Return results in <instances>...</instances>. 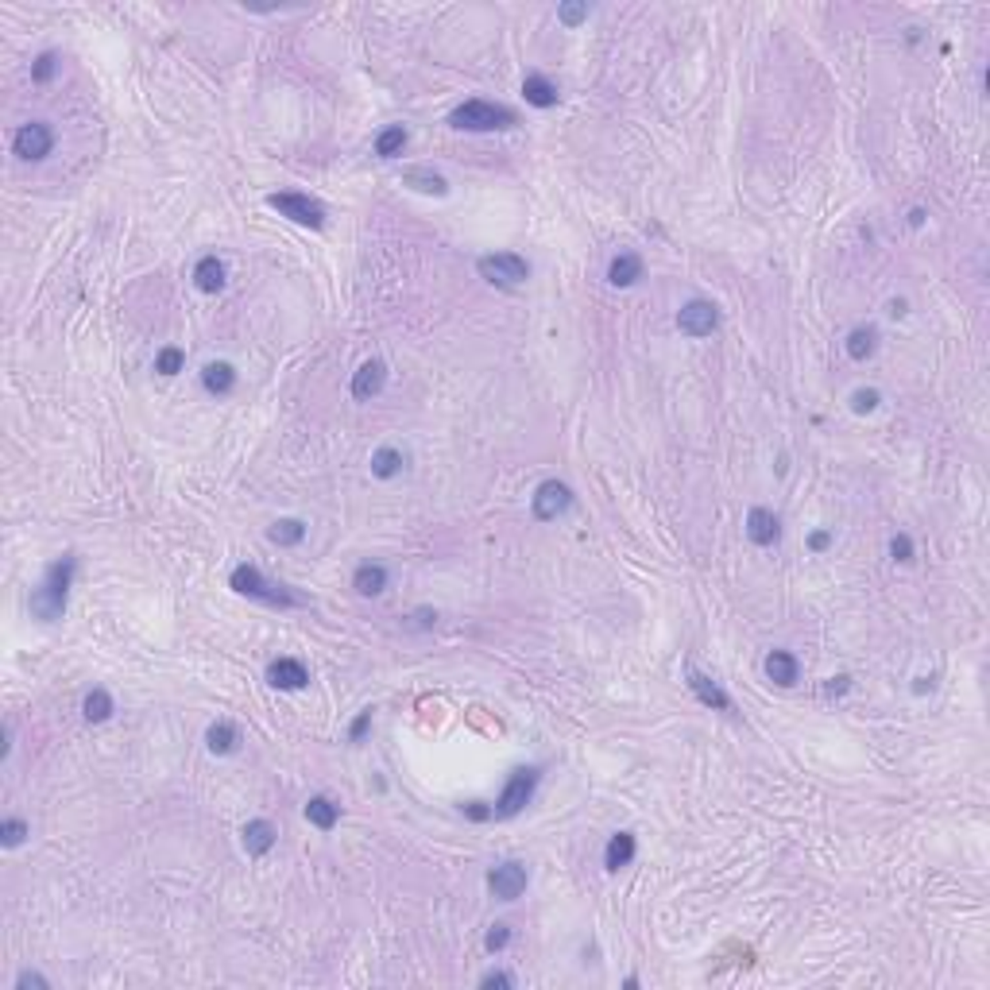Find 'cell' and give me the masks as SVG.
I'll list each match as a JSON object with an SVG mask.
<instances>
[{
    "mask_svg": "<svg viewBox=\"0 0 990 990\" xmlns=\"http://www.w3.org/2000/svg\"><path fill=\"white\" fill-rule=\"evenodd\" d=\"M74 573H78V558L74 554H62L58 561L47 565V573L39 580V589L31 592L27 608L36 615L39 623H58L67 615V599H70V589H74Z\"/></svg>",
    "mask_w": 990,
    "mask_h": 990,
    "instance_id": "1",
    "label": "cell"
},
{
    "mask_svg": "<svg viewBox=\"0 0 990 990\" xmlns=\"http://www.w3.org/2000/svg\"><path fill=\"white\" fill-rule=\"evenodd\" d=\"M229 589L236 592V596H248V599H255V604H267V608H306L310 604V599H306L302 592H295L290 589V584H283V580H267L264 573L255 569V565H236V569L229 573Z\"/></svg>",
    "mask_w": 990,
    "mask_h": 990,
    "instance_id": "2",
    "label": "cell"
},
{
    "mask_svg": "<svg viewBox=\"0 0 990 990\" xmlns=\"http://www.w3.org/2000/svg\"><path fill=\"white\" fill-rule=\"evenodd\" d=\"M515 124H518L515 109L484 101V97H473V101H464L449 112V128H457V132H503V128H515Z\"/></svg>",
    "mask_w": 990,
    "mask_h": 990,
    "instance_id": "3",
    "label": "cell"
},
{
    "mask_svg": "<svg viewBox=\"0 0 990 990\" xmlns=\"http://www.w3.org/2000/svg\"><path fill=\"white\" fill-rule=\"evenodd\" d=\"M538 782H542V770L538 766H515L507 774V782H503V793L495 797V820H511L518 817L523 808L534 801V793H538Z\"/></svg>",
    "mask_w": 990,
    "mask_h": 990,
    "instance_id": "4",
    "label": "cell"
},
{
    "mask_svg": "<svg viewBox=\"0 0 990 990\" xmlns=\"http://www.w3.org/2000/svg\"><path fill=\"white\" fill-rule=\"evenodd\" d=\"M267 205L275 209L279 217L302 224V229H321L326 224V205L310 193H298V190H283V193H271Z\"/></svg>",
    "mask_w": 990,
    "mask_h": 990,
    "instance_id": "5",
    "label": "cell"
},
{
    "mask_svg": "<svg viewBox=\"0 0 990 990\" xmlns=\"http://www.w3.org/2000/svg\"><path fill=\"white\" fill-rule=\"evenodd\" d=\"M480 279H488L492 287H523L530 279V264L518 252H488L476 259Z\"/></svg>",
    "mask_w": 990,
    "mask_h": 990,
    "instance_id": "6",
    "label": "cell"
},
{
    "mask_svg": "<svg viewBox=\"0 0 990 990\" xmlns=\"http://www.w3.org/2000/svg\"><path fill=\"white\" fill-rule=\"evenodd\" d=\"M12 151H16V159H24V163H43V159L55 151V128L47 120L20 124L12 136Z\"/></svg>",
    "mask_w": 990,
    "mask_h": 990,
    "instance_id": "7",
    "label": "cell"
},
{
    "mask_svg": "<svg viewBox=\"0 0 990 990\" xmlns=\"http://www.w3.org/2000/svg\"><path fill=\"white\" fill-rule=\"evenodd\" d=\"M677 329L693 337V340H704L720 329V306L708 302V298H689L685 306L677 310Z\"/></svg>",
    "mask_w": 990,
    "mask_h": 990,
    "instance_id": "8",
    "label": "cell"
},
{
    "mask_svg": "<svg viewBox=\"0 0 990 990\" xmlns=\"http://www.w3.org/2000/svg\"><path fill=\"white\" fill-rule=\"evenodd\" d=\"M573 507V488L561 480H542L530 495V511L538 523H558V518Z\"/></svg>",
    "mask_w": 990,
    "mask_h": 990,
    "instance_id": "9",
    "label": "cell"
},
{
    "mask_svg": "<svg viewBox=\"0 0 990 990\" xmlns=\"http://www.w3.org/2000/svg\"><path fill=\"white\" fill-rule=\"evenodd\" d=\"M530 882V870L526 863H518V859H507V863H495L488 870V890L499 898V901H515V898H523V890Z\"/></svg>",
    "mask_w": 990,
    "mask_h": 990,
    "instance_id": "10",
    "label": "cell"
},
{
    "mask_svg": "<svg viewBox=\"0 0 990 990\" xmlns=\"http://www.w3.org/2000/svg\"><path fill=\"white\" fill-rule=\"evenodd\" d=\"M685 677H689V689H693V696L696 701H701L704 708H712V712H732L735 704H732V696H727V689L720 685L716 677H708V673H701V670H685Z\"/></svg>",
    "mask_w": 990,
    "mask_h": 990,
    "instance_id": "11",
    "label": "cell"
},
{
    "mask_svg": "<svg viewBox=\"0 0 990 990\" xmlns=\"http://www.w3.org/2000/svg\"><path fill=\"white\" fill-rule=\"evenodd\" d=\"M267 685L283 689V693H298V689L310 685V670H306L298 658H275L267 665Z\"/></svg>",
    "mask_w": 990,
    "mask_h": 990,
    "instance_id": "12",
    "label": "cell"
},
{
    "mask_svg": "<svg viewBox=\"0 0 990 990\" xmlns=\"http://www.w3.org/2000/svg\"><path fill=\"white\" fill-rule=\"evenodd\" d=\"M746 538H751L758 549H770L782 538V518H777L770 507H751L746 511Z\"/></svg>",
    "mask_w": 990,
    "mask_h": 990,
    "instance_id": "13",
    "label": "cell"
},
{
    "mask_svg": "<svg viewBox=\"0 0 990 990\" xmlns=\"http://www.w3.org/2000/svg\"><path fill=\"white\" fill-rule=\"evenodd\" d=\"M383 383H387V364L383 360H364L352 376V399L356 402H371L383 391Z\"/></svg>",
    "mask_w": 990,
    "mask_h": 990,
    "instance_id": "14",
    "label": "cell"
},
{
    "mask_svg": "<svg viewBox=\"0 0 990 990\" xmlns=\"http://www.w3.org/2000/svg\"><path fill=\"white\" fill-rule=\"evenodd\" d=\"M762 670H766V677L774 681L777 689H793L801 681V662H797V654H789V651H770L766 662H762Z\"/></svg>",
    "mask_w": 990,
    "mask_h": 990,
    "instance_id": "15",
    "label": "cell"
},
{
    "mask_svg": "<svg viewBox=\"0 0 990 990\" xmlns=\"http://www.w3.org/2000/svg\"><path fill=\"white\" fill-rule=\"evenodd\" d=\"M240 843H245V851L252 855V859H264L275 843H279V828H275L271 820H248L245 824V832H240Z\"/></svg>",
    "mask_w": 990,
    "mask_h": 990,
    "instance_id": "16",
    "label": "cell"
},
{
    "mask_svg": "<svg viewBox=\"0 0 990 990\" xmlns=\"http://www.w3.org/2000/svg\"><path fill=\"white\" fill-rule=\"evenodd\" d=\"M402 186H411L418 193H430V198H445L449 193V178L433 167H407L402 171Z\"/></svg>",
    "mask_w": 990,
    "mask_h": 990,
    "instance_id": "17",
    "label": "cell"
},
{
    "mask_svg": "<svg viewBox=\"0 0 990 990\" xmlns=\"http://www.w3.org/2000/svg\"><path fill=\"white\" fill-rule=\"evenodd\" d=\"M224 259L221 255H202L198 264H193V287L202 290V295H217V290H224Z\"/></svg>",
    "mask_w": 990,
    "mask_h": 990,
    "instance_id": "18",
    "label": "cell"
},
{
    "mask_svg": "<svg viewBox=\"0 0 990 990\" xmlns=\"http://www.w3.org/2000/svg\"><path fill=\"white\" fill-rule=\"evenodd\" d=\"M202 387H205L209 395H217V399L233 395V391H236V368H233L229 360L205 364V368H202Z\"/></svg>",
    "mask_w": 990,
    "mask_h": 990,
    "instance_id": "19",
    "label": "cell"
},
{
    "mask_svg": "<svg viewBox=\"0 0 990 990\" xmlns=\"http://www.w3.org/2000/svg\"><path fill=\"white\" fill-rule=\"evenodd\" d=\"M387 580H391L387 565L364 561V565H356V573H352V589L360 596H380V592H387Z\"/></svg>",
    "mask_w": 990,
    "mask_h": 990,
    "instance_id": "20",
    "label": "cell"
},
{
    "mask_svg": "<svg viewBox=\"0 0 990 990\" xmlns=\"http://www.w3.org/2000/svg\"><path fill=\"white\" fill-rule=\"evenodd\" d=\"M639 279H642V255L639 252H620L608 264V283L611 287L623 290V287H635Z\"/></svg>",
    "mask_w": 990,
    "mask_h": 990,
    "instance_id": "21",
    "label": "cell"
},
{
    "mask_svg": "<svg viewBox=\"0 0 990 990\" xmlns=\"http://www.w3.org/2000/svg\"><path fill=\"white\" fill-rule=\"evenodd\" d=\"M523 97H526V105H534V109H554L561 101V89L549 82L546 74H526L523 78Z\"/></svg>",
    "mask_w": 990,
    "mask_h": 990,
    "instance_id": "22",
    "label": "cell"
},
{
    "mask_svg": "<svg viewBox=\"0 0 990 990\" xmlns=\"http://www.w3.org/2000/svg\"><path fill=\"white\" fill-rule=\"evenodd\" d=\"M635 851H639L635 832H615V836L608 839V848H604V867H608V870H623V867H630Z\"/></svg>",
    "mask_w": 990,
    "mask_h": 990,
    "instance_id": "23",
    "label": "cell"
},
{
    "mask_svg": "<svg viewBox=\"0 0 990 990\" xmlns=\"http://www.w3.org/2000/svg\"><path fill=\"white\" fill-rule=\"evenodd\" d=\"M306 820H310L318 832H333L340 824V805L333 797H326V793H318V797L306 801Z\"/></svg>",
    "mask_w": 990,
    "mask_h": 990,
    "instance_id": "24",
    "label": "cell"
},
{
    "mask_svg": "<svg viewBox=\"0 0 990 990\" xmlns=\"http://www.w3.org/2000/svg\"><path fill=\"white\" fill-rule=\"evenodd\" d=\"M402 468H407V453L395 449V445H383L371 453V476L376 480H395Z\"/></svg>",
    "mask_w": 990,
    "mask_h": 990,
    "instance_id": "25",
    "label": "cell"
},
{
    "mask_svg": "<svg viewBox=\"0 0 990 990\" xmlns=\"http://www.w3.org/2000/svg\"><path fill=\"white\" fill-rule=\"evenodd\" d=\"M843 349H848V356H851L855 364L870 360L874 349H879V329H874V326H855L848 333V340H843Z\"/></svg>",
    "mask_w": 990,
    "mask_h": 990,
    "instance_id": "26",
    "label": "cell"
},
{
    "mask_svg": "<svg viewBox=\"0 0 990 990\" xmlns=\"http://www.w3.org/2000/svg\"><path fill=\"white\" fill-rule=\"evenodd\" d=\"M205 746L214 755H233L236 746H240V732H236V724L229 720H217V724H209V732H205Z\"/></svg>",
    "mask_w": 990,
    "mask_h": 990,
    "instance_id": "27",
    "label": "cell"
},
{
    "mask_svg": "<svg viewBox=\"0 0 990 990\" xmlns=\"http://www.w3.org/2000/svg\"><path fill=\"white\" fill-rule=\"evenodd\" d=\"M407 143H411V132L402 124H387L383 132L376 136V155L380 159H395V155H402L407 151Z\"/></svg>",
    "mask_w": 990,
    "mask_h": 990,
    "instance_id": "28",
    "label": "cell"
},
{
    "mask_svg": "<svg viewBox=\"0 0 990 990\" xmlns=\"http://www.w3.org/2000/svg\"><path fill=\"white\" fill-rule=\"evenodd\" d=\"M267 538H271L275 546H283V549L302 546V538H306V523H302V518H275L271 530H267Z\"/></svg>",
    "mask_w": 990,
    "mask_h": 990,
    "instance_id": "29",
    "label": "cell"
},
{
    "mask_svg": "<svg viewBox=\"0 0 990 990\" xmlns=\"http://www.w3.org/2000/svg\"><path fill=\"white\" fill-rule=\"evenodd\" d=\"M112 712H117V704H112V696H109V689H93V693H86V701H82V716L89 720V724H105Z\"/></svg>",
    "mask_w": 990,
    "mask_h": 990,
    "instance_id": "30",
    "label": "cell"
},
{
    "mask_svg": "<svg viewBox=\"0 0 990 990\" xmlns=\"http://www.w3.org/2000/svg\"><path fill=\"white\" fill-rule=\"evenodd\" d=\"M182 368H186V352L178 349V345H167V349L155 352V371H159V376H178Z\"/></svg>",
    "mask_w": 990,
    "mask_h": 990,
    "instance_id": "31",
    "label": "cell"
},
{
    "mask_svg": "<svg viewBox=\"0 0 990 990\" xmlns=\"http://www.w3.org/2000/svg\"><path fill=\"white\" fill-rule=\"evenodd\" d=\"M27 836H31V828H27L24 817H5L0 820V843H5V848H20Z\"/></svg>",
    "mask_w": 990,
    "mask_h": 990,
    "instance_id": "32",
    "label": "cell"
},
{
    "mask_svg": "<svg viewBox=\"0 0 990 990\" xmlns=\"http://www.w3.org/2000/svg\"><path fill=\"white\" fill-rule=\"evenodd\" d=\"M55 74H58V55L55 51H43L36 62H31V82H36V86L55 82Z\"/></svg>",
    "mask_w": 990,
    "mask_h": 990,
    "instance_id": "33",
    "label": "cell"
},
{
    "mask_svg": "<svg viewBox=\"0 0 990 990\" xmlns=\"http://www.w3.org/2000/svg\"><path fill=\"white\" fill-rule=\"evenodd\" d=\"M879 402H882V395L874 391V387H859V391H851V411H855V414L879 411Z\"/></svg>",
    "mask_w": 990,
    "mask_h": 990,
    "instance_id": "34",
    "label": "cell"
},
{
    "mask_svg": "<svg viewBox=\"0 0 990 990\" xmlns=\"http://www.w3.org/2000/svg\"><path fill=\"white\" fill-rule=\"evenodd\" d=\"M913 554H917V549H913V538H909V534H894V538H890V558H894V561L909 565V561H913Z\"/></svg>",
    "mask_w": 990,
    "mask_h": 990,
    "instance_id": "35",
    "label": "cell"
},
{
    "mask_svg": "<svg viewBox=\"0 0 990 990\" xmlns=\"http://www.w3.org/2000/svg\"><path fill=\"white\" fill-rule=\"evenodd\" d=\"M507 944H511V924H503V921L492 924L488 936H484V948H488V952H503Z\"/></svg>",
    "mask_w": 990,
    "mask_h": 990,
    "instance_id": "36",
    "label": "cell"
},
{
    "mask_svg": "<svg viewBox=\"0 0 990 990\" xmlns=\"http://www.w3.org/2000/svg\"><path fill=\"white\" fill-rule=\"evenodd\" d=\"M371 712H376V708H360V712H356V720L349 724V743H364L368 727H371Z\"/></svg>",
    "mask_w": 990,
    "mask_h": 990,
    "instance_id": "37",
    "label": "cell"
},
{
    "mask_svg": "<svg viewBox=\"0 0 990 990\" xmlns=\"http://www.w3.org/2000/svg\"><path fill=\"white\" fill-rule=\"evenodd\" d=\"M558 20H561L565 27H577V24L589 20V5H561V8H558Z\"/></svg>",
    "mask_w": 990,
    "mask_h": 990,
    "instance_id": "38",
    "label": "cell"
},
{
    "mask_svg": "<svg viewBox=\"0 0 990 990\" xmlns=\"http://www.w3.org/2000/svg\"><path fill=\"white\" fill-rule=\"evenodd\" d=\"M461 813H464V820H476V824H484V820H495V808H492V805H484V801H464V805H461Z\"/></svg>",
    "mask_w": 990,
    "mask_h": 990,
    "instance_id": "39",
    "label": "cell"
},
{
    "mask_svg": "<svg viewBox=\"0 0 990 990\" xmlns=\"http://www.w3.org/2000/svg\"><path fill=\"white\" fill-rule=\"evenodd\" d=\"M27 986H36V990H51V979L39 975V971H20V975H16V990H27Z\"/></svg>",
    "mask_w": 990,
    "mask_h": 990,
    "instance_id": "40",
    "label": "cell"
},
{
    "mask_svg": "<svg viewBox=\"0 0 990 990\" xmlns=\"http://www.w3.org/2000/svg\"><path fill=\"white\" fill-rule=\"evenodd\" d=\"M848 689H851V677H848V673H839V677H828V681H824V696H828V701H836V696H843Z\"/></svg>",
    "mask_w": 990,
    "mask_h": 990,
    "instance_id": "41",
    "label": "cell"
},
{
    "mask_svg": "<svg viewBox=\"0 0 990 990\" xmlns=\"http://www.w3.org/2000/svg\"><path fill=\"white\" fill-rule=\"evenodd\" d=\"M484 990H492V986H503V990H511L515 986V975H507V971H488V975L480 979Z\"/></svg>",
    "mask_w": 990,
    "mask_h": 990,
    "instance_id": "42",
    "label": "cell"
},
{
    "mask_svg": "<svg viewBox=\"0 0 990 990\" xmlns=\"http://www.w3.org/2000/svg\"><path fill=\"white\" fill-rule=\"evenodd\" d=\"M828 546H832V534H828V530H817L813 538H808V549H813V554H824Z\"/></svg>",
    "mask_w": 990,
    "mask_h": 990,
    "instance_id": "43",
    "label": "cell"
},
{
    "mask_svg": "<svg viewBox=\"0 0 990 990\" xmlns=\"http://www.w3.org/2000/svg\"><path fill=\"white\" fill-rule=\"evenodd\" d=\"M913 693H917V696H924V693H933V677H917V685H913Z\"/></svg>",
    "mask_w": 990,
    "mask_h": 990,
    "instance_id": "44",
    "label": "cell"
},
{
    "mask_svg": "<svg viewBox=\"0 0 990 990\" xmlns=\"http://www.w3.org/2000/svg\"><path fill=\"white\" fill-rule=\"evenodd\" d=\"M909 224H913V229H921V224H924V209H909Z\"/></svg>",
    "mask_w": 990,
    "mask_h": 990,
    "instance_id": "45",
    "label": "cell"
},
{
    "mask_svg": "<svg viewBox=\"0 0 990 990\" xmlns=\"http://www.w3.org/2000/svg\"><path fill=\"white\" fill-rule=\"evenodd\" d=\"M890 314L901 318V314H905V298H894V302H890Z\"/></svg>",
    "mask_w": 990,
    "mask_h": 990,
    "instance_id": "46",
    "label": "cell"
}]
</instances>
